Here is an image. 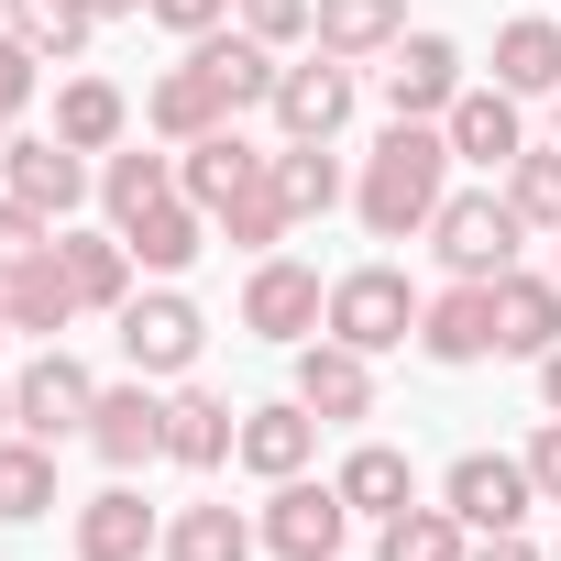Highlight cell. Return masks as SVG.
Masks as SVG:
<instances>
[{
  "instance_id": "5",
  "label": "cell",
  "mask_w": 561,
  "mask_h": 561,
  "mask_svg": "<svg viewBox=\"0 0 561 561\" xmlns=\"http://www.w3.org/2000/svg\"><path fill=\"white\" fill-rule=\"evenodd\" d=\"M320 320H331L320 264H298V253H253V275H242V331L298 353V342H320Z\"/></svg>"
},
{
  "instance_id": "14",
  "label": "cell",
  "mask_w": 561,
  "mask_h": 561,
  "mask_svg": "<svg viewBox=\"0 0 561 561\" xmlns=\"http://www.w3.org/2000/svg\"><path fill=\"white\" fill-rule=\"evenodd\" d=\"M187 67H198V78L231 100V122H242V111H275V78H287V56H275V45H253L242 23L198 34V45H187Z\"/></svg>"
},
{
  "instance_id": "13",
  "label": "cell",
  "mask_w": 561,
  "mask_h": 561,
  "mask_svg": "<svg viewBox=\"0 0 561 561\" xmlns=\"http://www.w3.org/2000/svg\"><path fill=\"white\" fill-rule=\"evenodd\" d=\"M89 451L111 462V473H144V462H165V397L133 375V386H100V408H89Z\"/></svg>"
},
{
  "instance_id": "35",
  "label": "cell",
  "mask_w": 561,
  "mask_h": 561,
  "mask_svg": "<svg viewBox=\"0 0 561 561\" xmlns=\"http://www.w3.org/2000/svg\"><path fill=\"white\" fill-rule=\"evenodd\" d=\"M275 198H287L298 220H331L353 187H342V165H331V144H287L275 154Z\"/></svg>"
},
{
  "instance_id": "11",
  "label": "cell",
  "mask_w": 561,
  "mask_h": 561,
  "mask_svg": "<svg viewBox=\"0 0 561 561\" xmlns=\"http://www.w3.org/2000/svg\"><path fill=\"white\" fill-rule=\"evenodd\" d=\"M353 67L342 56H309V67H287L275 78V133L287 144H342V122H353Z\"/></svg>"
},
{
  "instance_id": "9",
  "label": "cell",
  "mask_w": 561,
  "mask_h": 561,
  "mask_svg": "<svg viewBox=\"0 0 561 561\" xmlns=\"http://www.w3.org/2000/svg\"><path fill=\"white\" fill-rule=\"evenodd\" d=\"M0 187L34 198L45 220H67V209L100 198V165H89L78 144H56V133H12V144H0Z\"/></svg>"
},
{
  "instance_id": "6",
  "label": "cell",
  "mask_w": 561,
  "mask_h": 561,
  "mask_svg": "<svg viewBox=\"0 0 561 561\" xmlns=\"http://www.w3.org/2000/svg\"><path fill=\"white\" fill-rule=\"evenodd\" d=\"M89 408H100V375H89L67 342H45V353L12 375V419H23V440H89Z\"/></svg>"
},
{
  "instance_id": "8",
  "label": "cell",
  "mask_w": 561,
  "mask_h": 561,
  "mask_svg": "<svg viewBox=\"0 0 561 561\" xmlns=\"http://www.w3.org/2000/svg\"><path fill=\"white\" fill-rule=\"evenodd\" d=\"M440 506L484 539V528H528V506H539V484H528V451H462L451 473H440Z\"/></svg>"
},
{
  "instance_id": "10",
  "label": "cell",
  "mask_w": 561,
  "mask_h": 561,
  "mask_svg": "<svg viewBox=\"0 0 561 561\" xmlns=\"http://www.w3.org/2000/svg\"><path fill=\"white\" fill-rule=\"evenodd\" d=\"M287 397L320 419V430H342V419H375V353H353V342H298V375H287Z\"/></svg>"
},
{
  "instance_id": "18",
  "label": "cell",
  "mask_w": 561,
  "mask_h": 561,
  "mask_svg": "<svg viewBox=\"0 0 561 561\" xmlns=\"http://www.w3.org/2000/svg\"><path fill=\"white\" fill-rule=\"evenodd\" d=\"M0 309H12V342H67V320H78V287H67V253L45 242L34 264H12V275H0Z\"/></svg>"
},
{
  "instance_id": "24",
  "label": "cell",
  "mask_w": 561,
  "mask_h": 561,
  "mask_svg": "<svg viewBox=\"0 0 561 561\" xmlns=\"http://www.w3.org/2000/svg\"><path fill=\"white\" fill-rule=\"evenodd\" d=\"M122 242H133V264H144V275H187V264H198V242H209V209L176 187V198H154L144 220H122Z\"/></svg>"
},
{
  "instance_id": "33",
  "label": "cell",
  "mask_w": 561,
  "mask_h": 561,
  "mask_svg": "<svg viewBox=\"0 0 561 561\" xmlns=\"http://www.w3.org/2000/svg\"><path fill=\"white\" fill-rule=\"evenodd\" d=\"M56 506V440H0V528H34Z\"/></svg>"
},
{
  "instance_id": "1",
  "label": "cell",
  "mask_w": 561,
  "mask_h": 561,
  "mask_svg": "<svg viewBox=\"0 0 561 561\" xmlns=\"http://www.w3.org/2000/svg\"><path fill=\"white\" fill-rule=\"evenodd\" d=\"M440 198H451V133H440V122H386V144H375L364 176H353L364 231H375V242H419V231L440 220Z\"/></svg>"
},
{
  "instance_id": "21",
  "label": "cell",
  "mask_w": 561,
  "mask_h": 561,
  "mask_svg": "<svg viewBox=\"0 0 561 561\" xmlns=\"http://www.w3.org/2000/svg\"><path fill=\"white\" fill-rule=\"evenodd\" d=\"M309 451H320V419L298 408V397H275V408H242V473H264V484H287V473H309Z\"/></svg>"
},
{
  "instance_id": "44",
  "label": "cell",
  "mask_w": 561,
  "mask_h": 561,
  "mask_svg": "<svg viewBox=\"0 0 561 561\" xmlns=\"http://www.w3.org/2000/svg\"><path fill=\"white\" fill-rule=\"evenodd\" d=\"M539 408H550V419H561V342H550V353H539Z\"/></svg>"
},
{
  "instance_id": "40",
  "label": "cell",
  "mask_w": 561,
  "mask_h": 561,
  "mask_svg": "<svg viewBox=\"0 0 561 561\" xmlns=\"http://www.w3.org/2000/svg\"><path fill=\"white\" fill-rule=\"evenodd\" d=\"M45 242H56V220H45L34 198H12V187H0V275H12V264H34Z\"/></svg>"
},
{
  "instance_id": "42",
  "label": "cell",
  "mask_w": 561,
  "mask_h": 561,
  "mask_svg": "<svg viewBox=\"0 0 561 561\" xmlns=\"http://www.w3.org/2000/svg\"><path fill=\"white\" fill-rule=\"evenodd\" d=\"M528 484H539V506H561V419H539V440H528Z\"/></svg>"
},
{
  "instance_id": "16",
  "label": "cell",
  "mask_w": 561,
  "mask_h": 561,
  "mask_svg": "<svg viewBox=\"0 0 561 561\" xmlns=\"http://www.w3.org/2000/svg\"><path fill=\"white\" fill-rule=\"evenodd\" d=\"M264 165H275V154H264V144H242V122H220V133L176 144V187H187V198H198L209 220H220V209H231V198H242V187H253Z\"/></svg>"
},
{
  "instance_id": "32",
  "label": "cell",
  "mask_w": 561,
  "mask_h": 561,
  "mask_svg": "<svg viewBox=\"0 0 561 561\" xmlns=\"http://www.w3.org/2000/svg\"><path fill=\"white\" fill-rule=\"evenodd\" d=\"M473 550V528L451 517V506H397V517H375V561H462Z\"/></svg>"
},
{
  "instance_id": "26",
  "label": "cell",
  "mask_w": 561,
  "mask_h": 561,
  "mask_svg": "<svg viewBox=\"0 0 561 561\" xmlns=\"http://www.w3.org/2000/svg\"><path fill=\"white\" fill-rule=\"evenodd\" d=\"M220 122H231V100H220L198 67H165V78L144 89V133H154V144H198V133H220Z\"/></svg>"
},
{
  "instance_id": "34",
  "label": "cell",
  "mask_w": 561,
  "mask_h": 561,
  "mask_svg": "<svg viewBox=\"0 0 561 561\" xmlns=\"http://www.w3.org/2000/svg\"><path fill=\"white\" fill-rule=\"evenodd\" d=\"M12 34H23L45 67H67V56H89L100 12H89V0H12Z\"/></svg>"
},
{
  "instance_id": "7",
  "label": "cell",
  "mask_w": 561,
  "mask_h": 561,
  "mask_svg": "<svg viewBox=\"0 0 561 561\" xmlns=\"http://www.w3.org/2000/svg\"><path fill=\"white\" fill-rule=\"evenodd\" d=\"M264 550L275 561H342V539H353V506H342V484H309V473H287L264 495Z\"/></svg>"
},
{
  "instance_id": "37",
  "label": "cell",
  "mask_w": 561,
  "mask_h": 561,
  "mask_svg": "<svg viewBox=\"0 0 561 561\" xmlns=\"http://www.w3.org/2000/svg\"><path fill=\"white\" fill-rule=\"evenodd\" d=\"M506 209H517L528 231H561V144H528V154L506 165Z\"/></svg>"
},
{
  "instance_id": "23",
  "label": "cell",
  "mask_w": 561,
  "mask_h": 561,
  "mask_svg": "<svg viewBox=\"0 0 561 561\" xmlns=\"http://www.w3.org/2000/svg\"><path fill=\"white\" fill-rule=\"evenodd\" d=\"M309 45H320V56H342V67H364V56H397V45H408V0H320Z\"/></svg>"
},
{
  "instance_id": "28",
  "label": "cell",
  "mask_w": 561,
  "mask_h": 561,
  "mask_svg": "<svg viewBox=\"0 0 561 561\" xmlns=\"http://www.w3.org/2000/svg\"><path fill=\"white\" fill-rule=\"evenodd\" d=\"M56 253H67V287H78V309H122L133 298V242L122 231H56Z\"/></svg>"
},
{
  "instance_id": "41",
  "label": "cell",
  "mask_w": 561,
  "mask_h": 561,
  "mask_svg": "<svg viewBox=\"0 0 561 561\" xmlns=\"http://www.w3.org/2000/svg\"><path fill=\"white\" fill-rule=\"evenodd\" d=\"M144 12H154L165 34H187V45H198V34H220V23H231V0H144Z\"/></svg>"
},
{
  "instance_id": "43",
  "label": "cell",
  "mask_w": 561,
  "mask_h": 561,
  "mask_svg": "<svg viewBox=\"0 0 561 561\" xmlns=\"http://www.w3.org/2000/svg\"><path fill=\"white\" fill-rule=\"evenodd\" d=\"M462 561H550V550H528V528H484Z\"/></svg>"
},
{
  "instance_id": "39",
  "label": "cell",
  "mask_w": 561,
  "mask_h": 561,
  "mask_svg": "<svg viewBox=\"0 0 561 561\" xmlns=\"http://www.w3.org/2000/svg\"><path fill=\"white\" fill-rule=\"evenodd\" d=\"M34 78H45V56H34L12 23H0V144L23 133V111H34Z\"/></svg>"
},
{
  "instance_id": "2",
  "label": "cell",
  "mask_w": 561,
  "mask_h": 561,
  "mask_svg": "<svg viewBox=\"0 0 561 561\" xmlns=\"http://www.w3.org/2000/svg\"><path fill=\"white\" fill-rule=\"evenodd\" d=\"M517 242H528V220L506 209V187H451L440 220H430V253H440V275H462V287H495L517 264Z\"/></svg>"
},
{
  "instance_id": "29",
  "label": "cell",
  "mask_w": 561,
  "mask_h": 561,
  "mask_svg": "<svg viewBox=\"0 0 561 561\" xmlns=\"http://www.w3.org/2000/svg\"><path fill=\"white\" fill-rule=\"evenodd\" d=\"M122 133H133V100H122L111 78H67V89H56V144H78V154H122Z\"/></svg>"
},
{
  "instance_id": "45",
  "label": "cell",
  "mask_w": 561,
  "mask_h": 561,
  "mask_svg": "<svg viewBox=\"0 0 561 561\" xmlns=\"http://www.w3.org/2000/svg\"><path fill=\"white\" fill-rule=\"evenodd\" d=\"M89 12H100V23H122V12H144V0H89Z\"/></svg>"
},
{
  "instance_id": "31",
  "label": "cell",
  "mask_w": 561,
  "mask_h": 561,
  "mask_svg": "<svg viewBox=\"0 0 561 561\" xmlns=\"http://www.w3.org/2000/svg\"><path fill=\"white\" fill-rule=\"evenodd\" d=\"M253 539H264V528L231 517V506H176L154 550H165V561H253Z\"/></svg>"
},
{
  "instance_id": "46",
  "label": "cell",
  "mask_w": 561,
  "mask_h": 561,
  "mask_svg": "<svg viewBox=\"0 0 561 561\" xmlns=\"http://www.w3.org/2000/svg\"><path fill=\"white\" fill-rule=\"evenodd\" d=\"M12 430H23V419H12V386H0V440H12Z\"/></svg>"
},
{
  "instance_id": "38",
  "label": "cell",
  "mask_w": 561,
  "mask_h": 561,
  "mask_svg": "<svg viewBox=\"0 0 561 561\" xmlns=\"http://www.w3.org/2000/svg\"><path fill=\"white\" fill-rule=\"evenodd\" d=\"M231 23H242L253 45H275V56H287V45H309V23H320V0H231Z\"/></svg>"
},
{
  "instance_id": "22",
  "label": "cell",
  "mask_w": 561,
  "mask_h": 561,
  "mask_svg": "<svg viewBox=\"0 0 561 561\" xmlns=\"http://www.w3.org/2000/svg\"><path fill=\"white\" fill-rule=\"evenodd\" d=\"M419 353H430V364H484V353H495V298L451 275V287L419 309Z\"/></svg>"
},
{
  "instance_id": "50",
  "label": "cell",
  "mask_w": 561,
  "mask_h": 561,
  "mask_svg": "<svg viewBox=\"0 0 561 561\" xmlns=\"http://www.w3.org/2000/svg\"><path fill=\"white\" fill-rule=\"evenodd\" d=\"M550 561H561V550H550Z\"/></svg>"
},
{
  "instance_id": "27",
  "label": "cell",
  "mask_w": 561,
  "mask_h": 561,
  "mask_svg": "<svg viewBox=\"0 0 561 561\" xmlns=\"http://www.w3.org/2000/svg\"><path fill=\"white\" fill-rule=\"evenodd\" d=\"M331 484H342V506H353V517H397V506H419V473H408V451H397V440H353Z\"/></svg>"
},
{
  "instance_id": "20",
  "label": "cell",
  "mask_w": 561,
  "mask_h": 561,
  "mask_svg": "<svg viewBox=\"0 0 561 561\" xmlns=\"http://www.w3.org/2000/svg\"><path fill=\"white\" fill-rule=\"evenodd\" d=\"M67 528H78V561H144V550L165 539V517H154L133 484H100V495H89Z\"/></svg>"
},
{
  "instance_id": "4",
  "label": "cell",
  "mask_w": 561,
  "mask_h": 561,
  "mask_svg": "<svg viewBox=\"0 0 561 561\" xmlns=\"http://www.w3.org/2000/svg\"><path fill=\"white\" fill-rule=\"evenodd\" d=\"M419 287H408V275L397 264H353V275H331V342H353V353H397V342H419Z\"/></svg>"
},
{
  "instance_id": "36",
  "label": "cell",
  "mask_w": 561,
  "mask_h": 561,
  "mask_svg": "<svg viewBox=\"0 0 561 561\" xmlns=\"http://www.w3.org/2000/svg\"><path fill=\"white\" fill-rule=\"evenodd\" d=\"M209 231H220V242H242V253H275V242H287V231H298V209L275 198V165H264V176H253V187H242Z\"/></svg>"
},
{
  "instance_id": "17",
  "label": "cell",
  "mask_w": 561,
  "mask_h": 561,
  "mask_svg": "<svg viewBox=\"0 0 561 561\" xmlns=\"http://www.w3.org/2000/svg\"><path fill=\"white\" fill-rule=\"evenodd\" d=\"M231 451H242V408H231V397H209V386H176V397H165V462L220 473Z\"/></svg>"
},
{
  "instance_id": "47",
  "label": "cell",
  "mask_w": 561,
  "mask_h": 561,
  "mask_svg": "<svg viewBox=\"0 0 561 561\" xmlns=\"http://www.w3.org/2000/svg\"><path fill=\"white\" fill-rule=\"evenodd\" d=\"M0 342H12V309H0Z\"/></svg>"
},
{
  "instance_id": "30",
  "label": "cell",
  "mask_w": 561,
  "mask_h": 561,
  "mask_svg": "<svg viewBox=\"0 0 561 561\" xmlns=\"http://www.w3.org/2000/svg\"><path fill=\"white\" fill-rule=\"evenodd\" d=\"M154 198H176V154H144V144L100 154V209H111V231H122V220H144Z\"/></svg>"
},
{
  "instance_id": "19",
  "label": "cell",
  "mask_w": 561,
  "mask_h": 561,
  "mask_svg": "<svg viewBox=\"0 0 561 561\" xmlns=\"http://www.w3.org/2000/svg\"><path fill=\"white\" fill-rule=\"evenodd\" d=\"M484 298H495V353H528V364H539V353L561 342V275H528V264H506Z\"/></svg>"
},
{
  "instance_id": "12",
  "label": "cell",
  "mask_w": 561,
  "mask_h": 561,
  "mask_svg": "<svg viewBox=\"0 0 561 561\" xmlns=\"http://www.w3.org/2000/svg\"><path fill=\"white\" fill-rule=\"evenodd\" d=\"M440 133H451V165H484V176H506V165L528 154V111H517V89H462V100L440 111Z\"/></svg>"
},
{
  "instance_id": "3",
  "label": "cell",
  "mask_w": 561,
  "mask_h": 561,
  "mask_svg": "<svg viewBox=\"0 0 561 561\" xmlns=\"http://www.w3.org/2000/svg\"><path fill=\"white\" fill-rule=\"evenodd\" d=\"M111 320H122V364H133L144 386H176V375L198 364V342H209V320H198V298H176L165 275H154V287H133V298H122Z\"/></svg>"
},
{
  "instance_id": "15",
  "label": "cell",
  "mask_w": 561,
  "mask_h": 561,
  "mask_svg": "<svg viewBox=\"0 0 561 561\" xmlns=\"http://www.w3.org/2000/svg\"><path fill=\"white\" fill-rule=\"evenodd\" d=\"M462 100V45L451 34H408L397 56H386V111L397 122H440Z\"/></svg>"
},
{
  "instance_id": "49",
  "label": "cell",
  "mask_w": 561,
  "mask_h": 561,
  "mask_svg": "<svg viewBox=\"0 0 561 561\" xmlns=\"http://www.w3.org/2000/svg\"><path fill=\"white\" fill-rule=\"evenodd\" d=\"M550 242H561V231H550ZM550 275H561V253H550Z\"/></svg>"
},
{
  "instance_id": "25",
  "label": "cell",
  "mask_w": 561,
  "mask_h": 561,
  "mask_svg": "<svg viewBox=\"0 0 561 561\" xmlns=\"http://www.w3.org/2000/svg\"><path fill=\"white\" fill-rule=\"evenodd\" d=\"M495 89H517V100H561V23H550V12L495 23Z\"/></svg>"
},
{
  "instance_id": "48",
  "label": "cell",
  "mask_w": 561,
  "mask_h": 561,
  "mask_svg": "<svg viewBox=\"0 0 561 561\" xmlns=\"http://www.w3.org/2000/svg\"><path fill=\"white\" fill-rule=\"evenodd\" d=\"M550 144H561V111H550Z\"/></svg>"
}]
</instances>
